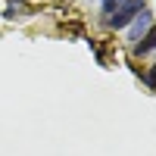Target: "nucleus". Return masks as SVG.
<instances>
[{
  "label": "nucleus",
  "mask_w": 156,
  "mask_h": 156,
  "mask_svg": "<svg viewBox=\"0 0 156 156\" xmlns=\"http://www.w3.org/2000/svg\"><path fill=\"white\" fill-rule=\"evenodd\" d=\"M144 6H147L144 0H122V3L115 6L109 16H103V25H106V28H112V31H122V28H128V25H131V19H134Z\"/></svg>",
  "instance_id": "nucleus-1"
},
{
  "label": "nucleus",
  "mask_w": 156,
  "mask_h": 156,
  "mask_svg": "<svg viewBox=\"0 0 156 156\" xmlns=\"http://www.w3.org/2000/svg\"><path fill=\"white\" fill-rule=\"evenodd\" d=\"M153 22H156L153 9H147V6H144V9H140L137 16L131 19V25L125 28V44H128V47H134V44L140 41V37H144V34H147V31L153 28Z\"/></svg>",
  "instance_id": "nucleus-2"
},
{
  "label": "nucleus",
  "mask_w": 156,
  "mask_h": 156,
  "mask_svg": "<svg viewBox=\"0 0 156 156\" xmlns=\"http://www.w3.org/2000/svg\"><path fill=\"white\" fill-rule=\"evenodd\" d=\"M150 53H156V22H153V28L131 47V56H134V59H137V56L144 59V56H150Z\"/></svg>",
  "instance_id": "nucleus-3"
},
{
  "label": "nucleus",
  "mask_w": 156,
  "mask_h": 156,
  "mask_svg": "<svg viewBox=\"0 0 156 156\" xmlns=\"http://www.w3.org/2000/svg\"><path fill=\"white\" fill-rule=\"evenodd\" d=\"M3 19H6V22H16V19H25V6H22V3H9V6L3 9Z\"/></svg>",
  "instance_id": "nucleus-4"
},
{
  "label": "nucleus",
  "mask_w": 156,
  "mask_h": 156,
  "mask_svg": "<svg viewBox=\"0 0 156 156\" xmlns=\"http://www.w3.org/2000/svg\"><path fill=\"white\" fill-rule=\"evenodd\" d=\"M140 78H144V84H147L150 90H156V62H153V66H150L144 75H140Z\"/></svg>",
  "instance_id": "nucleus-5"
},
{
  "label": "nucleus",
  "mask_w": 156,
  "mask_h": 156,
  "mask_svg": "<svg viewBox=\"0 0 156 156\" xmlns=\"http://www.w3.org/2000/svg\"><path fill=\"white\" fill-rule=\"evenodd\" d=\"M119 3H122V0H100V16H109Z\"/></svg>",
  "instance_id": "nucleus-6"
},
{
  "label": "nucleus",
  "mask_w": 156,
  "mask_h": 156,
  "mask_svg": "<svg viewBox=\"0 0 156 156\" xmlns=\"http://www.w3.org/2000/svg\"><path fill=\"white\" fill-rule=\"evenodd\" d=\"M12 3H25V0H12Z\"/></svg>",
  "instance_id": "nucleus-7"
}]
</instances>
